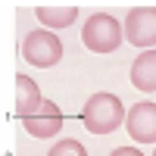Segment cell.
Segmentation results:
<instances>
[{
    "instance_id": "cell-1",
    "label": "cell",
    "mask_w": 156,
    "mask_h": 156,
    "mask_svg": "<svg viewBox=\"0 0 156 156\" xmlns=\"http://www.w3.org/2000/svg\"><path fill=\"white\" fill-rule=\"evenodd\" d=\"M125 119H128L125 106H122V100L115 94H94L81 109V122L94 134H112Z\"/></svg>"
},
{
    "instance_id": "cell-2",
    "label": "cell",
    "mask_w": 156,
    "mask_h": 156,
    "mask_svg": "<svg viewBox=\"0 0 156 156\" xmlns=\"http://www.w3.org/2000/svg\"><path fill=\"white\" fill-rule=\"evenodd\" d=\"M122 34H125V28L112 16L94 12V16L84 22V28H81V41H84L87 50H94V53H112V50L122 44Z\"/></svg>"
},
{
    "instance_id": "cell-3",
    "label": "cell",
    "mask_w": 156,
    "mask_h": 156,
    "mask_svg": "<svg viewBox=\"0 0 156 156\" xmlns=\"http://www.w3.org/2000/svg\"><path fill=\"white\" fill-rule=\"evenodd\" d=\"M22 56L31 62V66H41V69H50L56 66L59 56H62V44L53 31H28L22 37Z\"/></svg>"
},
{
    "instance_id": "cell-4",
    "label": "cell",
    "mask_w": 156,
    "mask_h": 156,
    "mask_svg": "<svg viewBox=\"0 0 156 156\" xmlns=\"http://www.w3.org/2000/svg\"><path fill=\"white\" fill-rule=\"evenodd\" d=\"M125 37L134 47L156 44V6H134L125 19Z\"/></svg>"
},
{
    "instance_id": "cell-5",
    "label": "cell",
    "mask_w": 156,
    "mask_h": 156,
    "mask_svg": "<svg viewBox=\"0 0 156 156\" xmlns=\"http://www.w3.org/2000/svg\"><path fill=\"white\" fill-rule=\"evenodd\" d=\"M125 128L140 144H156V103H150V100L134 103V106L128 109Z\"/></svg>"
},
{
    "instance_id": "cell-6",
    "label": "cell",
    "mask_w": 156,
    "mask_h": 156,
    "mask_svg": "<svg viewBox=\"0 0 156 156\" xmlns=\"http://www.w3.org/2000/svg\"><path fill=\"white\" fill-rule=\"evenodd\" d=\"M25 131L31 137H53L56 131H62V112L56 103L44 100V106L37 109L31 119H25Z\"/></svg>"
},
{
    "instance_id": "cell-7",
    "label": "cell",
    "mask_w": 156,
    "mask_h": 156,
    "mask_svg": "<svg viewBox=\"0 0 156 156\" xmlns=\"http://www.w3.org/2000/svg\"><path fill=\"white\" fill-rule=\"evenodd\" d=\"M44 106L37 81H31L28 75H16V115L19 119H31V115Z\"/></svg>"
},
{
    "instance_id": "cell-8",
    "label": "cell",
    "mask_w": 156,
    "mask_h": 156,
    "mask_svg": "<svg viewBox=\"0 0 156 156\" xmlns=\"http://www.w3.org/2000/svg\"><path fill=\"white\" fill-rule=\"evenodd\" d=\"M78 19V6L72 3H44L37 6V22L44 28H66Z\"/></svg>"
},
{
    "instance_id": "cell-9",
    "label": "cell",
    "mask_w": 156,
    "mask_h": 156,
    "mask_svg": "<svg viewBox=\"0 0 156 156\" xmlns=\"http://www.w3.org/2000/svg\"><path fill=\"white\" fill-rule=\"evenodd\" d=\"M131 84L137 90H156V50L140 53L131 66Z\"/></svg>"
},
{
    "instance_id": "cell-10",
    "label": "cell",
    "mask_w": 156,
    "mask_h": 156,
    "mask_svg": "<svg viewBox=\"0 0 156 156\" xmlns=\"http://www.w3.org/2000/svg\"><path fill=\"white\" fill-rule=\"evenodd\" d=\"M47 156H87V150L78 144V140L66 137V140H59V144L50 147V153H47Z\"/></svg>"
},
{
    "instance_id": "cell-11",
    "label": "cell",
    "mask_w": 156,
    "mask_h": 156,
    "mask_svg": "<svg viewBox=\"0 0 156 156\" xmlns=\"http://www.w3.org/2000/svg\"><path fill=\"white\" fill-rule=\"evenodd\" d=\"M109 156H144V153H140L137 147H119V150H112Z\"/></svg>"
},
{
    "instance_id": "cell-12",
    "label": "cell",
    "mask_w": 156,
    "mask_h": 156,
    "mask_svg": "<svg viewBox=\"0 0 156 156\" xmlns=\"http://www.w3.org/2000/svg\"><path fill=\"white\" fill-rule=\"evenodd\" d=\"M153 156H156V150H153Z\"/></svg>"
}]
</instances>
